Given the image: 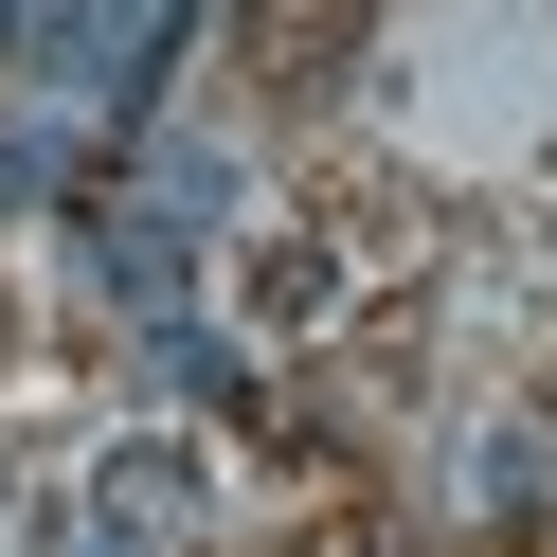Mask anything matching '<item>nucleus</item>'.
<instances>
[{"label": "nucleus", "mask_w": 557, "mask_h": 557, "mask_svg": "<svg viewBox=\"0 0 557 557\" xmlns=\"http://www.w3.org/2000/svg\"><path fill=\"white\" fill-rule=\"evenodd\" d=\"M37 557H109V540H37Z\"/></svg>", "instance_id": "nucleus-5"}, {"label": "nucleus", "mask_w": 557, "mask_h": 557, "mask_svg": "<svg viewBox=\"0 0 557 557\" xmlns=\"http://www.w3.org/2000/svg\"><path fill=\"white\" fill-rule=\"evenodd\" d=\"M234 198H252V181H234V145H198V126H145V145H126V181L90 198V270H109L126 306H162V288H181V270L234 234Z\"/></svg>", "instance_id": "nucleus-2"}, {"label": "nucleus", "mask_w": 557, "mask_h": 557, "mask_svg": "<svg viewBox=\"0 0 557 557\" xmlns=\"http://www.w3.org/2000/svg\"><path fill=\"white\" fill-rule=\"evenodd\" d=\"M198 54V18L181 0H18V18H0V73H18V109L37 126H145V90L181 73Z\"/></svg>", "instance_id": "nucleus-1"}, {"label": "nucleus", "mask_w": 557, "mask_h": 557, "mask_svg": "<svg viewBox=\"0 0 557 557\" xmlns=\"http://www.w3.org/2000/svg\"><path fill=\"white\" fill-rule=\"evenodd\" d=\"M54 181H73V126L18 109V126H0V198H54Z\"/></svg>", "instance_id": "nucleus-4"}, {"label": "nucleus", "mask_w": 557, "mask_h": 557, "mask_svg": "<svg viewBox=\"0 0 557 557\" xmlns=\"http://www.w3.org/2000/svg\"><path fill=\"white\" fill-rule=\"evenodd\" d=\"M73 540H109V557H216V485H198V449H109Z\"/></svg>", "instance_id": "nucleus-3"}]
</instances>
